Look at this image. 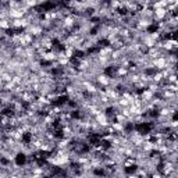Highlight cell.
<instances>
[{"mask_svg":"<svg viewBox=\"0 0 178 178\" xmlns=\"http://www.w3.org/2000/svg\"><path fill=\"white\" fill-rule=\"evenodd\" d=\"M0 78L3 79V82H4V84H7V82L13 81V74H10V72H4L3 75H0Z\"/></svg>","mask_w":178,"mask_h":178,"instance_id":"cell-1","label":"cell"}]
</instances>
